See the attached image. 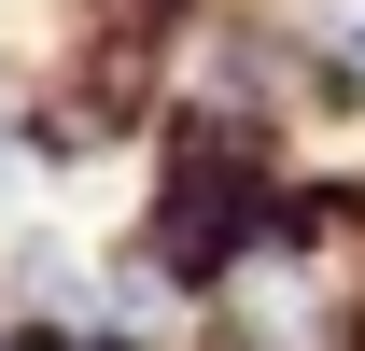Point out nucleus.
Masks as SVG:
<instances>
[{"label": "nucleus", "instance_id": "nucleus-2", "mask_svg": "<svg viewBox=\"0 0 365 351\" xmlns=\"http://www.w3.org/2000/svg\"><path fill=\"white\" fill-rule=\"evenodd\" d=\"M0 351H127V337H98V323H0Z\"/></svg>", "mask_w": 365, "mask_h": 351}, {"label": "nucleus", "instance_id": "nucleus-1", "mask_svg": "<svg viewBox=\"0 0 365 351\" xmlns=\"http://www.w3.org/2000/svg\"><path fill=\"white\" fill-rule=\"evenodd\" d=\"M211 323L225 351H365V211H253L211 267Z\"/></svg>", "mask_w": 365, "mask_h": 351}]
</instances>
